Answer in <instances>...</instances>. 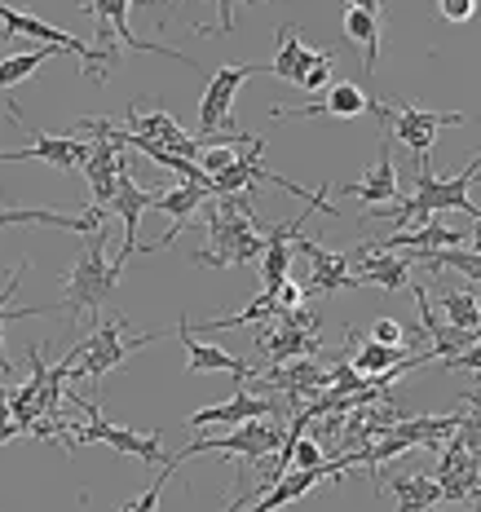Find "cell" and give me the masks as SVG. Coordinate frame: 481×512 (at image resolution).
<instances>
[{
	"instance_id": "6da1fadb",
	"label": "cell",
	"mask_w": 481,
	"mask_h": 512,
	"mask_svg": "<svg viewBox=\"0 0 481 512\" xmlns=\"http://www.w3.org/2000/svg\"><path fill=\"white\" fill-rule=\"evenodd\" d=\"M208 248L195 252L199 265L208 270H226V265H256L265 248V234H261V217H256V204L243 195H212L208 199Z\"/></svg>"
},
{
	"instance_id": "7a4b0ae2",
	"label": "cell",
	"mask_w": 481,
	"mask_h": 512,
	"mask_svg": "<svg viewBox=\"0 0 481 512\" xmlns=\"http://www.w3.org/2000/svg\"><path fill=\"white\" fill-rule=\"evenodd\" d=\"M115 283H120V270L111 265V252H106V226L89 234V243L80 248L76 265H71L67 283H62V301L58 309L71 318V323H80L84 314H98V309L111 301Z\"/></svg>"
},
{
	"instance_id": "3957f363",
	"label": "cell",
	"mask_w": 481,
	"mask_h": 512,
	"mask_svg": "<svg viewBox=\"0 0 481 512\" xmlns=\"http://www.w3.org/2000/svg\"><path fill=\"white\" fill-rule=\"evenodd\" d=\"M124 318L120 323H93V332L80 340L76 349H71V358L80 362V367H71V376L76 380H89V389H98V380L106 376V371H115V367H124V358L133 354V349H142V345H151V340H164V336H173V332H146V336H124Z\"/></svg>"
},
{
	"instance_id": "277c9868",
	"label": "cell",
	"mask_w": 481,
	"mask_h": 512,
	"mask_svg": "<svg viewBox=\"0 0 481 512\" xmlns=\"http://www.w3.org/2000/svg\"><path fill=\"white\" fill-rule=\"evenodd\" d=\"M0 31H5V36H31V40H40V45H53L62 53H76L84 67V80H93V84H106V67L120 62V49L115 45H84V40L40 23V18H31V14H18V9H9V5H0Z\"/></svg>"
},
{
	"instance_id": "5b68a950",
	"label": "cell",
	"mask_w": 481,
	"mask_h": 512,
	"mask_svg": "<svg viewBox=\"0 0 481 512\" xmlns=\"http://www.w3.org/2000/svg\"><path fill=\"white\" fill-rule=\"evenodd\" d=\"M367 111L380 115L384 133L398 137L406 151H415V159H429V151L437 146V133H442V128H455V124L468 120L464 111H442V115H437V111H420V106H406V102L389 106V102H376V98L367 102Z\"/></svg>"
},
{
	"instance_id": "8992f818",
	"label": "cell",
	"mask_w": 481,
	"mask_h": 512,
	"mask_svg": "<svg viewBox=\"0 0 481 512\" xmlns=\"http://www.w3.org/2000/svg\"><path fill=\"white\" fill-rule=\"evenodd\" d=\"M279 446H283V429H279V424H270V420H248V424H234V429L221 433V437H195L186 451L168 455V460L181 464V460H190V455L221 451V455H234V460H243V464H261V460H270Z\"/></svg>"
},
{
	"instance_id": "52a82bcc",
	"label": "cell",
	"mask_w": 481,
	"mask_h": 512,
	"mask_svg": "<svg viewBox=\"0 0 481 512\" xmlns=\"http://www.w3.org/2000/svg\"><path fill=\"white\" fill-rule=\"evenodd\" d=\"M71 402H76V407L84 411V424L76 429L80 442H102V446H111V451L133 455V460H142V464H159V468L168 464V455H164V442H159V433L120 429V424H111V420H106V415L98 411L93 393H89V398H71Z\"/></svg>"
},
{
	"instance_id": "ba28073f",
	"label": "cell",
	"mask_w": 481,
	"mask_h": 512,
	"mask_svg": "<svg viewBox=\"0 0 481 512\" xmlns=\"http://www.w3.org/2000/svg\"><path fill=\"white\" fill-rule=\"evenodd\" d=\"M261 71H265V62H248V67H221V71H212L208 89H203V102H199V137H203V142H212V137L226 133L239 89H243V84H248L252 76H261Z\"/></svg>"
},
{
	"instance_id": "9c48e42d",
	"label": "cell",
	"mask_w": 481,
	"mask_h": 512,
	"mask_svg": "<svg viewBox=\"0 0 481 512\" xmlns=\"http://www.w3.org/2000/svg\"><path fill=\"white\" fill-rule=\"evenodd\" d=\"M477 168H481V159L473 155V164H468L459 177L437 181L433 168H429V159H420V173H415V195L411 199L429 212V217H437V212H473V221H477L481 208L473 204V195H468V181H477Z\"/></svg>"
},
{
	"instance_id": "30bf717a",
	"label": "cell",
	"mask_w": 481,
	"mask_h": 512,
	"mask_svg": "<svg viewBox=\"0 0 481 512\" xmlns=\"http://www.w3.org/2000/svg\"><path fill=\"white\" fill-rule=\"evenodd\" d=\"M292 248L309 256V279L301 287L305 296H331V292H354V287H362L354 274H349V252H327L323 243H314L301 230L292 234Z\"/></svg>"
},
{
	"instance_id": "8fae6325",
	"label": "cell",
	"mask_w": 481,
	"mask_h": 512,
	"mask_svg": "<svg viewBox=\"0 0 481 512\" xmlns=\"http://www.w3.org/2000/svg\"><path fill=\"white\" fill-rule=\"evenodd\" d=\"M155 204V190H142L133 181V173H128V164H120V173H115V195H111V208L115 217H120V226H124V243L111 252V265L124 274V265H128V256L137 252V226H142V212Z\"/></svg>"
},
{
	"instance_id": "7c38bea8",
	"label": "cell",
	"mask_w": 481,
	"mask_h": 512,
	"mask_svg": "<svg viewBox=\"0 0 481 512\" xmlns=\"http://www.w3.org/2000/svg\"><path fill=\"white\" fill-rule=\"evenodd\" d=\"M411 252L398 256V252H371L367 243H358V248H349V274H354L358 283H376L384 287L389 296H402L406 287H411Z\"/></svg>"
},
{
	"instance_id": "4fadbf2b",
	"label": "cell",
	"mask_w": 481,
	"mask_h": 512,
	"mask_svg": "<svg viewBox=\"0 0 481 512\" xmlns=\"http://www.w3.org/2000/svg\"><path fill=\"white\" fill-rule=\"evenodd\" d=\"M437 490H442V504H477V486H481V473H477V455L464 451V442L451 433L442 446V460H437Z\"/></svg>"
},
{
	"instance_id": "5bb4252c",
	"label": "cell",
	"mask_w": 481,
	"mask_h": 512,
	"mask_svg": "<svg viewBox=\"0 0 481 512\" xmlns=\"http://www.w3.org/2000/svg\"><path fill=\"white\" fill-rule=\"evenodd\" d=\"M371 93L354 80H336L323 89L318 102H305V106H274L270 120H314V115H331V120H354V115L367 111Z\"/></svg>"
},
{
	"instance_id": "9a60e30c",
	"label": "cell",
	"mask_w": 481,
	"mask_h": 512,
	"mask_svg": "<svg viewBox=\"0 0 481 512\" xmlns=\"http://www.w3.org/2000/svg\"><path fill=\"white\" fill-rule=\"evenodd\" d=\"M137 0H80V14H93L102 23V40L106 36H120L124 49H137V53H159V58H173V62H186L190 71H199L195 58H186V53L168 49V45H142V40L133 36V27H128V9H133Z\"/></svg>"
},
{
	"instance_id": "2e32d148",
	"label": "cell",
	"mask_w": 481,
	"mask_h": 512,
	"mask_svg": "<svg viewBox=\"0 0 481 512\" xmlns=\"http://www.w3.org/2000/svg\"><path fill=\"white\" fill-rule=\"evenodd\" d=\"M128 133L146 137V142L164 146V151H173V155H186V159H195L203 146H208L203 137H190L168 111H142V106H128ZM212 142H217V137H212Z\"/></svg>"
},
{
	"instance_id": "e0dca14e",
	"label": "cell",
	"mask_w": 481,
	"mask_h": 512,
	"mask_svg": "<svg viewBox=\"0 0 481 512\" xmlns=\"http://www.w3.org/2000/svg\"><path fill=\"white\" fill-rule=\"evenodd\" d=\"M274 415H283V402L279 398H256V393H230L226 402H217V407H203L195 415H186V429H212V424H248V420H274Z\"/></svg>"
},
{
	"instance_id": "ac0fdd59",
	"label": "cell",
	"mask_w": 481,
	"mask_h": 512,
	"mask_svg": "<svg viewBox=\"0 0 481 512\" xmlns=\"http://www.w3.org/2000/svg\"><path fill=\"white\" fill-rule=\"evenodd\" d=\"M336 190L340 199H362L367 208H376V204H393V199L402 195V186H398V168H393V137L384 133V142H380V159H376V168L371 173H362L354 186H327V195Z\"/></svg>"
},
{
	"instance_id": "d6986e66",
	"label": "cell",
	"mask_w": 481,
	"mask_h": 512,
	"mask_svg": "<svg viewBox=\"0 0 481 512\" xmlns=\"http://www.w3.org/2000/svg\"><path fill=\"white\" fill-rule=\"evenodd\" d=\"M173 336L186 345V367L190 371H230L234 380H252L256 371V362H243V358H234V354H226V349H217V345H203V340H195L190 336V323L181 318V323L173 327Z\"/></svg>"
},
{
	"instance_id": "ffe728a7",
	"label": "cell",
	"mask_w": 481,
	"mask_h": 512,
	"mask_svg": "<svg viewBox=\"0 0 481 512\" xmlns=\"http://www.w3.org/2000/svg\"><path fill=\"white\" fill-rule=\"evenodd\" d=\"M208 190L203 186H190V181H181V186H173V190H164V195H155V204L151 208H159V212H168L173 217V226H168V234L159 243H146V252H155V248H168V243H177V234L190 226V217L208 204Z\"/></svg>"
},
{
	"instance_id": "44dd1931",
	"label": "cell",
	"mask_w": 481,
	"mask_h": 512,
	"mask_svg": "<svg viewBox=\"0 0 481 512\" xmlns=\"http://www.w3.org/2000/svg\"><path fill=\"white\" fill-rule=\"evenodd\" d=\"M256 349H261L270 362H292V358H318L323 349V336H309V332H296L287 323H265V332L256 336Z\"/></svg>"
},
{
	"instance_id": "7402d4cb",
	"label": "cell",
	"mask_w": 481,
	"mask_h": 512,
	"mask_svg": "<svg viewBox=\"0 0 481 512\" xmlns=\"http://www.w3.org/2000/svg\"><path fill=\"white\" fill-rule=\"evenodd\" d=\"M27 133H31V151H36V159L62 168V173H80L84 159H89V137H80V133L49 137V133H40V128H27Z\"/></svg>"
},
{
	"instance_id": "603a6c76",
	"label": "cell",
	"mask_w": 481,
	"mask_h": 512,
	"mask_svg": "<svg viewBox=\"0 0 481 512\" xmlns=\"http://www.w3.org/2000/svg\"><path fill=\"white\" fill-rule=\"evenodd\" d=\"M345 340L354 345V358H345V362L358 371L362 380H376V376H384V371L398 367V362H406L402 349H393V345H376V340H362L358 327H349Z\"/></svg>"
},
{
	"instance_id": "cb8c5ba5",
	"label": "cell",
	"mask_w": 481,
	"mask_h": 512,
	"mask_svg": "<svg viewBox=\"0 0 481 512\" xmlns=\"http://www.w3.org/2000/svg\"><path fill=\"white\" fill-rule=\"evenodd\" d=\"M314 58H318V49L301 45V36H296L292 27H279V53H274V62H265V71L279 76L283 84H301Z\"/></svg>"
},
{
	"instance_id": "d4e9b609",
	"label": "cell",
	"mask_w": 481,
	"mask_h": 512,
	"mask_svg": "<svg viewBox=\"0 0 481 512\" xmlns=\"http://www.w3.org/2000/svg\"><path fill=\"white\" fill-rule=\"evenodd\" d=\"M389 490L398 499V512H433L442 504V490L429 473H406V477H389Z\"/></svg>"
},
{
	"instance_id": "484cf974",
	"label": "cell",
	"mask_w": 481,
	"mask_h": 512,
	"mask_svg": "<svg viewBox=\"0 0 481 512\" xmlns=\"http://www.w3.org/2000/svg\"><path fill=\"white\" fill-rule=\"evenodd\" d=\"M345 36L362 45V67H367V80H371L380 58V18L367 14V9H345Z\"/></svg>"
},
{
	"instance_id": "4316f807",
	"label": "cell",
	"mask_w": 481,
	"mask_h": 512,
	"mask_svg": "<svg viewBox=\"0 0 481 512\" xmlns=\"http://www.w3.org/2000/svg\"><path fill=\"white\" fill-rule=\"evenodd\" d=\"M274 318H279V301H274V292H261L248 309L226 314V318H208L199 332H234V327H248V323H274Z\"/></svg>"
},
{
	"instance_id": "83f0119b",
	"label": "cell",
	"mask_w": 481,
	"mask_h": 512,
	"mask_svg": "<svg viewBox=\"0 0 481 512\" xmlns=\"http://www.w3.org/2000/svg\"><path fill=\"white\" fill-rule=\"evenodd\" d=\"M437 305L446 309L451 327H459V332H481V314H477V283H473V287H459V292H442V296H437Z\"/></svg>"
},
{
	"instance_id": "f1b7e54d",
	"label": "cell",
	"mask_w": 481,
	"mask_h": 512,
	"mask_svg": "<svg viewBox=\"0 0 481 512\" xmlns=\"http://www.w3.org/2000/svg\"><path fill=\"white\" fill-rule=\"evenodd\" d=\"M53 53H62V49L40 45V49H27V53H14V58H5V62H0V89H14V84H23L27 76H36L40 62H49Z\"/></svg>"
},
{
	"instance_id": "f546056e",
	"label": "cell",
	"mask_w": 481,
	"mask_h": 512,
	"mask_svg": "<svg viewBox=\"0 0 481 512\" xmlns=\"http://www.w3.org/2000/svg\"><path fill=\"white\" fill-rule=\"evenodd\" d=\"M173 477H177V464L168 460V464H164V473H159L155 482L142 490V495H137V499H128V504H120L115 512H159V499H164V486L173 482Z\"/></svg>"
},
{
	"instance_id": "4dcf8cb0",
	"label": "cell",
	"mask_w": 481,
	"mask_h": 512,
	"mask_svg": "<svg viewBox=\"0 0 481 512\" xmlns=\"http://www.w3.org/2000/svg\"><path fill=\"white\" fill-rule=\"evenodd\" d=\"M23 270L27 265H18L14 274H9V283L0 287V376L9 380V371H14V362L5 354V323H9V309H14V296H18V283H23Z\"/></svg>"
},
{
	"instance_id": "1f68e13d",
	"label": "cell",
	"mask_w": 481,
	"mask_h": 512,
	"mask_svg": "<svg viewBox=\"0 0 481 512\" xmlns=\"http://www.w3.org/2000/svg\"><path fill=\"white\" fill-rule=\"evenodd\" d=\"M331 67H336V53H331V49H318V58L309 62V71H305V80H301V89L323 93L327 84H331Z\"/></svg>"
},
{
	"instance_id": "d6a6232c",
	"label": "cell",
	"mask_w": 481,
	"mask_h": 512,
	"mask_svg": "<svg viewBox=\"0 0 481 512\" xmlns=\"http://www.w3.org/2000/svg\"><path fill=\"white\" fill-rule=\"evenodd\" d=\"M437 14H442L446 23H473L477 0H437Z\"/></svg>"
},
{
	"instance_id": "836d02e7",
	"label": "cell",
	"mask_w": 481,
	"mask_h": 512,
	"mask_svg": "<svg viewBox=\"0 0 481 512\" xmlns=\"http://www.w3.org/2000/svg\"><path fill=\"white\" fill-rule=\"evenodd\" d=\"M402 327H406V323H398V318H376V327H371V336H367V340L402 349Z\"/></svg>"
},
{
	"instance_id": "e575fe53",
	"label": "cell",
	"mask_w": 481,
	"mask_h": 512,
	"mask_svg": "<svg viewBox=\"0 0 481 512\" xmlns=\"http://www.w3.org/2000/svg\"><path fill=\"white\" fill-rule=\"evenodd\" d=\"M340 5H345V9H367V14H384V0H340Z\"/></svg>"
},
{
	"instance_id": "d590c367",
	"label": "cell",
	"mask_w": 481,
	"mask_h": 512,
	"mask_svg": "<svg viewBox=\"0 0 481 512\" xmlns=\"http://www.w3.org/2000/svg\"><path fill=\"white\" fill-rule=\"evenodd\" d=\"M14 437H18V424H14V420H0V446L14 442Z\"/></svg>"
},
{
	"instance_id": "8d00e7d4",
	"label": "cell",
	"mask_w": 481,
	"mask_h": 512,
	"mask_svg": "<svg viewBox=\"0 0 481 512\" xmlns=\"http://www.w3.org/2000/svg\"><path fill=\"white\" fill-rule=\"evenodd\" d=\"M243 5H256V0H243Z\"/></svg>"
}]
</instances>
